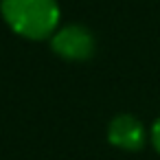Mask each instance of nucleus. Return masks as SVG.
<instances>
[{
    "label": "nucleus",
    "mask_w": 160,
    "mask_h": 160,
    "mask_svg": "<svg viewBox=\"0 0 160 160\" xmlns=\"http://www.w3.org/2000/svg\"><path fill=\"white\" fill-rule=\"evenodd\" d=\"M51 48L64 59L83 62L94 53V35L81 24H68L53 33Z\"/></svg>",
    "instance_id": "f03ea898"
},
{
    "label": "nucleus",
    "mask_w": 160,
    "mask_h": 160,
    "mask_svg": "<svg viewBox=\"0 0 160 160\" xmlns=\"http://www.w3.org/2000/svg\"><path fill=\"white\" fill-rule=\"evenodd\" d=\"M108 140L114 147L136 151V149H140L145 145L142 123L138 118H134L132 114H118V116L112 118V123L108 127Z\"/></svg>",
    "instance_id": "7ed1b4c3"
},
{
    "label": "nucleus",
    "mask_w": 160,
    "mask_h": 160,
    "mask_svg": "<svg viewBox=\"0 0 160 160\" xmlns=\"http://www.w3.org/2000/svg\"><path fill=\"white\" fill-rule=\"evenodd\" d=\"M151 142H153V147H156V151L160 153V118L153 123V127H151Z\"/></svg>",
    "instance_id": "20e7f679"
},
{
    "label": "nucleus",
    "mask_w": 160,
    "mask_h": 160,
    "mask_svg": "<svg viewBox=\"0 0 160 160\" xmlns=\"http://www.w3.org/2000/svg\"><path fill=\"white\" fill-rule=\"evenodd\" d=\"M0 13L9 29L27 40H46L57 31V0H0Z\"/></svg>",
    "instance_id": "f257e3e1"
}]
</instances>
